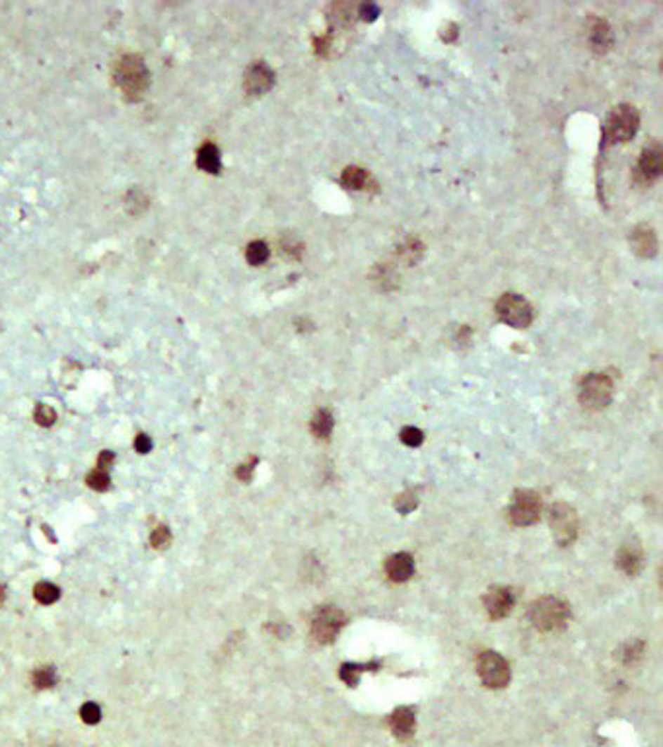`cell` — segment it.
<instances>
[{
  "mask_svg": "<svg viewBox=\"0 0 663 747\" xmlns=\"http://www.w3.org/2000/svg\"><path fill=\"white\" fill-rule=\"evenodd\" d=\"M457 35L459 34H457V25L455 24H447L444 30H442V39H444L445 43H454L455 39H457Z\"/></svg>",
  "mask_w": 663,
  "mask_h": 747,
  "instance_id": "cell-35",
  "label": "cell"
},
{
  "mask_svg": "<svg viewBox=\"0 0 663 747\" xmlns=\"http://www.w3.org/2000/svg\"><path fill=\"white\" fill-rule=\"evenodd\" d=\"M80 718H82L86 724H98L101 718L100 706L96 705V703H86V705H82V708H80Z\"/></svg>",
  "mask_w": 663,
  "mask_h": 747,
  "instance_id": "cell-29",
  "label": "cell"
},
{
  "mask_svg": "<svg viewBox=\"0 0 663 747\" xmlns=\"http://www.w3.org/2000/svg\"><path fill=\"white\" fill-rule=\"evenodd\" d=\"M617 563H619V566H621L626 574H632V576H634V574L640 571V564H642V554H640L638 547H622L621 553L617 557Z\"/></svg>",
  "mask_w": 663,
  "mask_h": 747,
  "instance_id": "cell-18",
  "label": "cell"
},
{
  "mask_svg": "<svg viewBox=\"0 0 663 747\" xmlns=\"http://www.w3.org/2000/svg\"><path fill=\"white\" fill-rule=\"evenodd\" d=\"M88 485H90V488H93V491H107L111 485V479H110V473L105 469H100V467H96V469L88 475Z\"/></svg>",
  "mask_w": 663,
  "mask_h": 747,
  "instance_id": "cell-25",
  "label": "cell"
},
{
  "mask_svg": "<svg viewBox=\"0 0 663 747\" xmlns=\"http://www.w3.org/2000/svg\"><path fill=\"white\" fill-rule=\"evenodd\" d=\"M613 399V382L609 376L591 372L579 384V403L591 411L605 409Z\"/></svg>",
  "mask_w": 663,
  "mask_h": 747,
  "instance_id": "cell-4",
  "label": "cell"
},
{
  "mask_svg": "<svg viewBox=\"0 0 663 747\" xmlns=\"http://www.w3.org/2000/svg\"><path fill=\"white\" fill-rule=\"evenodd\" d=\"M391 730H393L395 738L397 739H409L414 734V726H416V716H414V710L411 706H399L393 714H391Z\"/></svg>",
  "mask_w": 663,
  "mask_h": 747,
  "instance_id": "cell-14",
  "label": "cell"
},
{
  "mask_svg": "<svg viewBox=\"0 0 663 747\" xmlns=\"http://www.w3.org/2000/svg\"><path fill=\"white\" fill-rule=\"evenodd\" d=\"M32 681H34V685L37 689H49L57 683V672H55V668L45 665V668L35 670L34 675H32Z\"/></svg>",
  "mask_w": 663,
  "mask_h": 747,
  "instance_id": "cell-23",
  "label": "cell"
},
{
  "mask_svg": "<svg viewBox=\"0 0 663 747\" xmlns=\"http://www.w3.org/2000/svg\"><path fill=\"white\" fill-rule=\"evenodd\" d=\"M135 448L138 453H148L152 450V440L146 434H138L135 440Z\"/></svg>",
  "mask_w": 663,
  "mask_h": 747,
  "instance_id": "cell-33",
  "label": "cell"
},
{
  "mask_svg": "<svg viewBox=\"0 0 663 747\" xmlns=\"http://www.w3.org/2000/svg\"><path fill=\"white\" fill-rule=\"evenodd\" d=\"M485 607L490 619H504L513 607L512 590L492 588L485 597Z\"/></svg>",
  "mask_w": 663,
  "mask_h": 747,
  "instance_id": "cell-13",
  "label": "cell"
},
{
  "mask_svg": "<svg viewBox=\"0 0 663 747\" xmlns=\"http://www.w3.org/2000/svg\"><path fill=\"white\" fill-rule=\"evenodd\" d=\"M568 615H570L568 605L564 604L563 599L553 596L537 599L531 605V611H529L531 623L535 625V629L543 630V632H554V630L563 629L568 621Z\"/></svg>",
  "mask_w": 663,
  "mask_h": 747,
  "instance_id": "cell-2",
  "label": "cell"
},
{
  "mask_svg": "<svg viewBox=\"0 0 663 747\" xmlns=\"http://www.w3.org/2000/svg\"><path fill=\"white\" fill-rule=\"evenodd\" d=\"M358 16H360L362 20H366V22H374V20L379 16V6L378 4H374V2H366V4H362L360 8H358Z\"/></svg>",
  "mask_w": 663,
  "mask_h": 747,
  "instance_id": "cell-31",
  "label": "cell"
},
{
  "mask_svg": "<svg viewBox=\"0 0 663 747\" xmlns=\"http://www.w3.org/2000/svg\"><path fill=\"white\" fill-rule=\"evenodd\" d=\"M642 650H644V644L642 642H634V644H629V648L624 650V662L634 663L642 656Z\"/></svg>",
  "mask_w": 663,
  "mask_h": 747,
  "instance_id": "cell-32",
  "label": "cell"
},
{
  "mask_svg": "<svg viewBox=\"0 0 663 747\" xmlns=\"http://www.w3.org/2000/svg\"><path fill=\"white\" fill-rule=\"evenodd\" d=\"M663 171V152L662 146L657 143H652L650 146H646L642 154H640L638 166H636V174L644 181V183H654L657 177L662 176Z\"/></svg>",
  "mask_w": 663,
  "mask_h": 747,
  "instance_id": "cell-10",
  "label": "cell"
},
{
  "mask_svg": "<svg viewBox=\"0 0 663 747\" xmlns=\"http://www.w3.org/2000/svg\"><path fill=\"white\" fill-rule=\"evenodd\" d=\"M630 245H632V252L644 257V259H652L657 253V235H655V230L648 224H638L630 232Z\"/></svg>",
  "mask_w": 663,
  "mask_h": 747,
  "instance_id": "cell-12",
  "label": "cell"
},
{
  "mask_svg": "<svg viewBox=\"0 0 663 747\" xmlns=\"http://www.w3.org/2000/svg\"><path fill=\"white\" fill-rule=\"evenodd\" d=\"M496 313L506 325L516 329H523L531 325L533 321V308L531 304L520 294H504L496 304Z\"/></svg>",
  "mask_w": 663,
  "mask_h": 747,
  "instance_id": "cell-5",
  "label": "cell"
},
{
  "mask_svg": "<svg viewBox=\"0 0 663 747\" xmlns=\"http://www.w3.org/2000/svg\"><path fill=\"white\" fill-rule=\"evenodd\" d=\"M397 510L403 514H409L412 508H416V496L414 493H405V495L397 496Z\"/></svg>",
  "mask_w": 663,
  "mask_h": 747,
  "instance_id": "cell-30",
  "label": "cell"
},
{
  "mask_svg": "<svg viewBox=\"0 0 663 747\" xmlns=\"http://www.w3.org/2000/svg\"><path fill=\"white\" fill-rule=\"evenodd\" d=\"M366 668H369V665H358V663H343L341 665V680L346 683V685H350V687H354L358 681H360V673L366 670Z\"/></svg>",
  "mask_w": 663,
  "mask_h": 747,
  "instance_id": "cell-24",
  "label": "cell"
},
{
  "mask_svg": "<svg viewBox=\"0 0 663 747\" xmlns=\"http://www.w3.org/2000/svg\"><path fill=\"white\" fill-rule=\"evenodd\" d=\"M551 528L560 545H570L578 535V516L568 504H556L551 510Z\"/></svg>",
  "mask_w": 663,
  "mask_h": 747,
  "instance_id": "cell-8",
  "label": "cell"
},
{
  "mask_svg": "<svg viewBox=\"0 0 663 747\" xmlns=\"http://www.w3.org/2000/svg\"><path fill=\"white\" fill-rule=\"evenodd\" d=\"M115 82L129 98L146 92L150 80H148V70L144 67V60L138 55L123 57L115 68Z\"/></svg>",
  "mask_w": 663,
  "mask_h": 747,
  "instance_id": "cell-3",
  "label": "cell"
},
{
  "mask_svg": "<svg viewBox=\"0 0 663 747\" xmlns=\"http://www.w3.org/2000/svg\"><path fill=\"white\" fill-rule=\"evenodd\" d=\"M422 440H424V434H422V430L420 429L407 427V429L401 430V442H403V444L411 446V448H416V446L422 444Z\"/></svg>",
  "mask_w": 663,
  "mask_h": 747,
  "instance_id": "cell-27",
  "label": "cell"
},
{
  "mask_svg": "<svg viewBox=\"0 0 663 747\" xmlns=\"http://www.w3.org/2000/svg\"><path fill=\"white\" fill-rule=\"evenodd\" d=\"M197 166L206 171V174H218L222 164H220V152L212 143L202 144L201 150L197 154Z\"/></svg>",
  "mask_w": 663,
  "mask_h": 747,
  "instance_id": "cell-17",
  "label": "cell"
},
{
  "mask_svg": "<svg viewBox=\"0 0 663 747\" xmlns=\"http://www.w3.org/2000/svg\"><path fill=\"white\" fill-rule=\"evenodd\" d=\"M34 417L41 427H51V424L57 420V413H55V409L49 407V405H37Z\"/></svg>",
  "mask_w": 663,
  "mask_h": 747,
  "instance_id": "cell-26",
  "label": "cell"
},
{
  "mask_svg": "<svg viewBox=\"0 0 663 747\" xmlns=\"http://www.w3.org/2000/svg\"><path fill=\"white\" fill-rule=\"evenodd\" d=\"M479 677L490 689H502L510 683V663L496 652H483L479 656Z\"/></svg>",
  "mask_w": 663,
  "mask_h": 747,
  "instance_id": "cell-7",
  "label": "cell"
},
{
  "mask_svg": "<svg viewBox=\"0 0 663 747\" xmlns=\"http://www.w3.org/2000/svg\"><path fill=\"white\" fill-rule=\"evenodd\" d=\"M113 460H115V455L105 450V452L100 453V460H98V467H100V469L107 471L111 467V463H113Z\"/></svg>",
  "mask_w": 663,
  "mask_h": 747,
  "instance_id": "cell-36",
  "label": "cell"
},
{
  "mask_svg": "<svg viewBox=\"0 0 663 747\" xmlns=\"http://www.w3.org/2000/svg\"><path fill=\"white\" fill-rule=\"evenodd\" d=\"M541 514V500L531 491H520L513 496V504L510 508V518L516 526H531L539 520Z\"/></svg>",
  "mask_w": 663,
  "mask_h": 747,
  "instance_id": "cell-9",
  "label": "cell"
},
{
  "mask_svg": "<svg viewBox=\"0 0 663 747\" xmlns=\"http://www.w3.org/2000/svg\"><path fill=\"white\" fill-rule=\"evenodd\" d=\"M640 125L638 111L634 110L629 103L617 105L605 123L603 129V141L609 144L617 143H629L632 136L636 135Z\"/></svg>",
  "mask_w": 663,
  "mask_h": 747,
  "instance_id": "cell-1",
  "label": "cell"
},
{
  "mask_svg": "<svg viewBox=\"0 0 663 747\" xmlns=\"http://www.w3.org/2000/svg\"><path fill=\"white\" fill-rule=\"evenodd\" d=\"M269 245L265 244V242H261V240H257V242H251V244L247 245V249H245V257H247V261L251 263V265H263L265 261L269 259Z\"/></svg>",
  "mask_w": 663,
  "mask_h": 747,
  "instance_id": "cell-22",
  "label": "cell"
},
{
  "mask_svg": "<svg viewBox=\"0 0 663 747\" xmlns=\"http://www.w3.org/2000/svg\"><path fill=\"white\" fill-rule=\"evenodd\" d=\"M589 43H591V49L596 53H607L613 45V32L609 24L605 20H593V24L589 27Z\"/></svg>",
  "mask_w": 663,
  "mask_h": 747,
  "instance_id": "cell-16",
  "label": "cell"
},
{
  "mask_svg": "<svg viewBox=\"0 0 663 747\" xmlns=\"http://www.w3.org/2000/svg\"><path fill=\"white\" fill-rule=\"evenodd\" d=\"M152 547H156V549H166V547L169 545V541H171V533H169V529L166 528V526H160V528H156L154 531H152Z\"/></svg>",
  "mask_w": 663,
  "mask_h": 747,
  "instance_id": "cell-28",
  "label": "cell"
},
{
  "mask_svg": "<svg viewBox=\"0 0 663 747\" xmlns=\"http://www.w3.org/2000/svg\"><path fill=\"white\" fill-rule=\"evenodd\" d=\"M275 84V72L267 63H255L245 72V90L251 96L269 92Z\"/></svg>",
  "mask_w": 663,
  "mask_h": 747,
  "instance_id": "cell-11",
  "label": "cell"
},
{
  "mask_svg": "<svg viewBox=\"0 0 663 747\" xmlns=\"http://www.w3.org/2000/svg\"><path fill=\"white\" fill-rule=\"evenodd\" d=\"M343 627V611L333 607V605H325V607H320L313 615V619H311V637L315 638L320 644H329V642L335 640V637L341 632Z\"/></svg>",
  "mask_w": 663,
  "mask_h": 747,
  "instance_id": "cell-6",
  "label": "cell"
},
{
  "mask_svg": "<svg viewBox=\"0 0 663 747\" xmlns=\"http://www.w3.org/2000/svg\"><path fill=\"white\" fill-rule=\"evenodd\" d=\"M333 427H335V420H333V415L327 409L317 411L315 417L311 419V432L317 438H329V434L333 432Z\"/></svg>",
  "mask_w": 663,
  "mask_h": 747,
  "instance_id": "cell-19",
  "label": "cell"
},
{
  "mask_svg": "<svg viewBox=\"0 0 663 747\" xmlns=\"http://www.w3.org/2000/svg\"><path fill=\"white\" fill-rule=\"evenodd\" d=\"M34 596L39 604L49 605V604H55V602L59 599L60 590L57 588L55 584H51V582H39V584L34 588Z\"/></svg>",
  "mask_w": 663,
  "mask_h": 747,
  "instance_id": "cell-21",
  "label": "cell"
},
{
  "mask_svg": "<svg viewBox=\"0 0 663 747\" xmlns=\"http://www.w3.org/2000/svg\"><path fill=\"white\" fill-rule=\"evenodd\" d=\"M386 572L393 582H407L414 572V561L409 553H397L387 559Z\"/></svg>",
  "mask_w": 663,
  "mask_h": 747,
  "instance_id": "cell-15",
  "label": "cell"
},
{
  "mask_svg": "<svg viewBox=\"0 0 663 747\" xmlns=\"http://www.w3.org/2000/svg\"><path fill=\"white\" fill-rule=\"evenodd\" d=\"M255 463H257V460L253 457L251 462L249 463H244V465H239L237 467V477L242 479V481H249L253 475V469H255Z\"/></svg>",
  "mask_w": 663,
  "mask_h": 747,
  "instance_id": "cell-34",
  "label": "cell"
},
{
  "mask_svg": "<svg viewBox=\"0 0 663 747\" xmlns=\"http://www.w3.org/2000/svg\"><path fill=\"white\" fill-rule=\"evenodd\" d=\"M366 181H368V174L362 168H356V166L346 168L343 171V176H341V183H343L346 189H354V191L364 189Z\"/></svg>",
  "mask_w": 663,
  "mask_h": 747,
  "instance_id": "cell-20",
  "label": "cell"
}]
</instances>
